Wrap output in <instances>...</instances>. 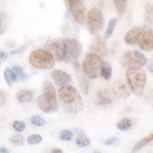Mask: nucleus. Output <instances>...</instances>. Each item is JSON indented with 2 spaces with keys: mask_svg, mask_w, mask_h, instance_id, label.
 <instances>
[{
  "mask_svg": "<svg viewBox=\"0 0 153 153\" xmlns=\"http://www.w3.org/2000/svg\"><path fill=\"white\" fill-rule=\"evenodd\" d=\"M44 49L52 54L57 61H62L66 54V40L60 38L52 39L44 45Z\"/></svg>",
  "mask_w": 153,
  "mask_h": 153,
  "instance_id": "nucleus-8",
  "label": "nucleus"
},
{
  "mask_svg": "<svg viewBox=\"0 0 153 153\" xmlns=\"http://www.w3.org/2000/svg\"><path fill=\"white\" fill-rule=\"evenodd\" d=\"M152 141H153V133L150 135H148L147 137L143 138V139H141L140 141H138V143L135 145L134 148H133V152L139 151V150H141L143 147H145L146 145H148L149 143H151Z\"/></svg>",
  "mask_w": 153,
  "mask_h": 153,
  "instance_id": "nucleus-19",
  "label": "nucleus"
},
{
  "mask_svg": "<svg viewBox=\"0 0 153 153\" xmlns=\"http://www.w3.org/2000/svg\"><path fill=\"white\" fill-rule=\"evenodd\" d=\"M58 97L61 105L68 113H78L83 109L84 104L80 93L71 85H63L59 88Z\"/></svg>",
  "mask_w": 153,
  "mask_h": 153,
  "instance_id": "nucleus-2",
  "label": "nucleus"
},
{
  "mask_svg": "<svg viewBox=\"0 0 153 153\" xmlns=\"http://www.w3.org/2000/svg\"><path fill=\"white\" fill-rule=\"evenodd\" d=\"M147 63V58L139 51H126L122 57V65L124 68H141Z\"/></svg>",
  "mask_w": 153,
  "mask_h": 153,
  "instance_id": "nucleus-7",
  "label": "nucleus"
},
{
  "mask_svg": "<svg viewBox=\"0 0 153 153\" xmlns=\"http://www.w3.org/2000/svg\"><path fill=\"white\" fill-rule=\"evenodd\" d=\"M111 91L114 96L118 99L126 100L131 95V90L129 84L124 79H117L111 84Z\"/></svg>",
  "mask_w": 153,
  "mask_h": 153,
  "instance_id": "nucleus-11",
  "label": "nucleus"
},
{
  "mask_svg": "<svg viewBox=\"0 0 153 153\" xmlns=\"http://www.w3.org/2000/svg\"><path fill=\"white\" fill-rule=\"evenodd\" d=\"M51 78L53 79L55 84L59 86V87L71 83V79L70 75L68 73H65V71L60 70H53L51 71Z\"/></svg>",
  "mask_w": 153,
  "mask_h": 153,
  "instance_id": "nucleus-13",
  "label": "nucleus"
},
{
  "mask_svg": "<svg viewBox=\"0 0 153 153\" xmlns=\"http://www.w3.org/2000/svg\"><path fill=\"white\" fill-rule=\"evenodd\" d=\"M80 85H81V89H82V92L85 95H87L89 93V88H90V82H89L88 78L86 76H82V79H81V82H80Z\"/></svg>",
  "mask_w": 153,
  "mask_h": 153,
  "instance_id": "nucleus-26",
  "label": "nucleus"
},
{
  "mask_svg": "<svg viewBox=\"0 0 153 153\" xmlns=\"http://www.w3.org/2000/svg\"><path fill=\"white\" fill-rule=\"evenodd\" d=\"M0 153H9V150L6 147H0Z\"/></svg>",
  "mask_w": 153,
  "mask_h": 153,
  "instance_id": "nucleus-37",
  "label": "nucleus"
},
{
  "mask_svg": "<svg viewBox=\"0 0 153 153\" xmlns=\"http://www.w3.org/2000/svg\"><path fill=\"white\" fill-rule=\"evenodd\" d=\"M73 1H76V0H66V2H73Z\"/></svg>",
  "mask_w": 153,
  "mask_h": 153,
  "instance_id": "nucleus-41",
  "label": "nucleus"
},
{
  "mask_svg": "<svg viewBox=\"0 0 153 153\" xmlns=\"http://www.w3.org/2000/svg\"><path fill=\"white\" fill-rule=\"evenodd\" d=\"M144 18H145V22L148 25L153 26V4L152 3H148L146 7H145Z\"/></svg>",
  "mask_w": 153,
  "mask_h": 153,
  "instance_id": "nucleus-21",
  "label": "nucleus"
},
{
  "mask_svg": "<svg viewBox=\"0 0 153 153\" xmlns=\"http://www.w3.org/2000/svg\"><path fill=\"white\" fill-rule=\"evenodd\" d=\"M31 65L38 70H50L55 65V58L46 49H37L30 54Z\"/></svg>",
  "mask_w": 153,
  "mask_h": 153,
  "instance_id": "nucleus-4",
  "label": "nucleus"
},
{
  "mask_svg": "<svg viewBox=\"0 0 153 153\" xmlns=\"http://www.w3.org/2000/svg\"><path fill=\"white\" fill-rule=\"evenodd\" d=\"M114 2V5L117 7V11L120 16H123L124 13L126 12L128 5V0H113Z\"/></svg>",
  "mask_w": 153,
  "mask_h": 153,
  "instance_id": "nucleus-22",
  "label": "nucleus"
},
{
  "mask_svg": "<svg viewBox=\"0 0 153 153\" xmlns=\"http://www.w3.org/2000/svg\"><path fill=\"white\" fill-rule=\"evenodd\" d=\"M24 137L22 135H13L10 137V142L16 146H22L24 144Z\"/></svg>",
  "mask_w": 153,
  "mask_h": 153,
  "instance_id": "nucleus-31",
  "label": "nucleus"
},
{
  "mask_svg": "<svg viewBox=\"0 0 153 153\" xmlns=\"http://www.w3.org/2000/svg\"><path fill=\"white\" fill-rule=\"evenodd\" d=\"M42 142V137L39 135H32L28 138V143L31 145H37Z\"/></svg>",
  "mask_w": 153,
  "mask_h": 153,
  "instance_id": "nucleus-32",
  "label": "nucleus"
},
{
  "mask_svg": "<svg viewBox=\"0 0 153 153\" xmlns=\"http://www.w3.org/2000/svg\"><path fill=\"white\" fill-rule=\"evenodd\" d=\"M42 96H43V98L47 101L48 103H50L51 105L58 109V102H57V98H56V91H55V88H54L53 84H51L50 82H48V81L44 82L43 95Z\"/></svg>",
  "mask_w": 153,
  "mask_h": 153,
  "instance_id": "nucleus-12",
  "label": "nucleus"
},
{
  "mask_svg": "<svg viewBox=\"0 0 153 153\" xmlns=\"http://www.w3.org/2000/svg\"><path fill=\"white\" fill-rule=\"evenodd\" d=\"M31 123H32V125L36 126V127H43V126L46 124L45 120L42 117H40V115H34V117H32Z\"/></svg>",
  "mask_w": 153,
  "mask_h": 153,
  "instance_id": "nucleus-29",
  "label": "nucleus"
},
{
  "mask_svg": "<svg viewBox=\"0 0 153 153\" xmlns=\"http://www.w3.org/2000/svg\"><path fill=\"white\" fill-rule=\"evenodd\" d=\"M124 41L130 45H138L142 50H153V29L150 27H134L126 33Z\"/></svg>",
  "mask_w": 153,
  "mask_h": 153,
  "instance_id": "nucleus-1",
  "label": "nucleus"
},
{
  "mask_svg": "<svg viewBox=\"0 0 153 153\" xmlns=\"http://www.w3.org/2000/svg\"><path fill=\"white\" fill-rule=\"evenodd\" d=\"M132 125H133L132 120H131L130 118L124 117L117 123V129L120 130V131H128V130H130L131 128H132Z\"/></svg>",
  "mask_w": 153,
  "mask_h": 153,
  "instance_id": "nucleus-23",
  "label": "nucleus"
},
{
  "mask_svg": "<svg viewBox=\"0 0 153 153\" xmlns=\"http://www.w3.org/2000/svg\"><path fill=\"white\" fill-rule=\"evenodd\" d=\"M126 78L131 90L137 96H141L144 92L147 76L141 68H128Z\"/></svg>",
  "mask_w": 153,
  "mask_h": 153,
  "instance_id": "nucleus-3",
  "label": "nucleus"
},
{
  "mask_svg": "<svg viewBox=\"0 0 153 153\" xmlns=\"http://www.w3.org/2000/svg\"><path fill=\"white\" fill-rule=\"evenodd\" d=\"M117 19H111L109 21L108 26H107V29H106V34H105V38L106 39H108L113 34L115 27H117Z\"/></svg>",
  "mask_w": 153,
  "mask_h": 153,
  "instance_id": "nucleus-24",
  "label": "nucleus"
},
{
  "mask_svg": "<svg viewBox=\"0 0 153 153\" xmlns=\"http://www.w3.org/2000/svg\"><path fill=\"white\" fill-rule=\"evenodd\" d=\"M98 104L101 106H108L112 103V94L108 90H101L97 94Z\"/></svg>",
  "mask_w": 153,
  "mask_h": 153,
  "instance_id": "nucleus-15",
  "label": "nucleus"
},
{
  "mask_svg": "<svg viewBox=\"0 0 153 153\" xmlns=\"http://www.w3.org/2000/svg\"><path fill=\"white\" fill-rule=\"evenodd\" d=\"M82 52V45L80 42L76 39H68L66 40V54L65 60L70 61L73 65H75L76 68H79L78 59Z\"/></svg>",
  "mask_w": 153,
  "mask_h": 153,
  "instance_id": "nucleus-9",
  "label": "nucleus"
},
{
  "mask_svg": "<svg viewBox=\"0 0 153 153\" xmlns=\"http://www.w3.org/2000/svg\"><path fill=\"white\" fill-rule=\"evenodd\" d=\"M52 153H62V150H60V149H53Z\"/></svg>",
  "mask_w": 153,
  "mask_h": 153,
  "instance_id": "nucleus-40",
  "label": "nucleus"
},
{
  "mask_svg": "<svg viewBox=\"0 0 153 153\" xmlns=\"http://www.w3.org/2000/svg\"><path fill=\"white\" fill-rule=\"evenodd\" d=\"M90 143H91L90 139L86 137L84 134L79 135L78 138H76V144L80 147H87L88 145H90Z\"/></svg>",
  "mask_w": 153,
  "mask_h": 153,
  "instance_id": "nucleus-25",
  "label": "nucleus"
},
{
  "mask_svg": "<svg viewBox=\"0 0 153 153\" xmlns=\"http://www.w3.org/2000/svg\"><path fill=\"white\" fill-rule=\"evenodd\" d=\"M68 10H70L71 16L80 25H85L86 24V8L85 4H84V0H76L73 2H68Z\"/></svg>",
  "mask_w": 153,
  "mask_h": 153,
  "instance_id": "nucleus-10",
  "label": "nucleus"
},
{
  "mask_svg": "<svg viewBox=\"0 0 153 153\" xmlns=\"http://www.w3.org/2000/svg\"><path fill=\"white\" fill-rule=\"evenodd\" d=\"M5 101H6V99H5V96H4V94L2 92H0V106H2L5 103Z\"/></svg>",
  "mask_w": 153,
  "mask_h": 153,
  "instance_id": "nucleus-36",
  "label": "nucleus"
},
{
  "mask_svg": "<svg viewBox=\"0 0 153 153\" xmlns=\"http://www.w3.org/2000/svg\"><path fill=\"white\" fill-rule=\"evenodd\" d=\"M148 70H149L153 74V63H150V65H148Z\"/></svg>",
  "mask_w": 153,
  "mask_h": 153,
  "instance_id": "nucleus-39",
  "label": "nucleus"
},
{
  "mask_svg": "<svg viewBox=\"0 0 153 153\" xmlns=\"http://www.w3.org/2000/svg\"><path fill=\"white\" fill-rule=\"evenodd\" d=\"M12 70L14 71V73L18 75V78H19V80H21V81H23V82H26L27 80H28V76L26 75V74H24V71L23 70H22L19 66H13L12 68Z\"/></svg>",
  "mask_w": 153,
  "mask_h": 153,
  "instance_id": "nucleus-30",
  "label": "nucleus"
},
{
  "mask_svg": "<svg viewBox=\"0 0 153 153\" xmlns=\"http://www.w3.org/2000/svg\"><path fill=\"white\" fill-rule=\"evenodd\" d=\"M7 16L3 12H0V34H3L5 32V30L7 28Z\"/></svg>",
  "mask_w": 153,
  "mask_h": 153,
  "instance_id": "nucleus-27",
  "label": "nucleus"
},
{
  "mask_svg": "<svg viewBox=\"0 0 153 153\" xmlns=\"http://www.w3.org/2000/svg\"><path fill=\"white\" fill-rule=\"evenodd\" d=\"M28 46H29V44H26V45H24V46H21L19 48L16 49V50H13V51H11V52H10V55H13V54H19V53L24 52V51L26 50L27 48H28Z\"/></svg>",
  "mask_w": 153,
  "mask_h": 153,
  "instance_id": "nucleus-35",
  "label": "nucleus"
},
{
  "mask_svg": "<svg viewBox=\"0 0 153 153\" xmlns=\"http://www.w3.org/2000/svg\"><path fill=\"white\" fill-rule=\"evenodd\" d=\"M0 65H1V58H0Z\"/></svg>",
  "mask_w": 153,
  "mask_h": 153,
  "instance_id": "nucleus-42",
  "label": "nucleus"
},
{
  "mask_svg": "<svg viewBox=\"0 0 153 153\" xmlns=\"http://www.w3.org/2000/svg\"><path fill=\"white\" fill-rule=\"evenodd\" d=\"M12 127L13 129L16 131V132H23V131L26 129V124L24 122H19V120H16V122L12 124Z\"/></svg>",
  "mask_w": 153,
  "mask_h": 153,
  "instance_id": "nucleus-33",
  "label": "nucleus"
},
{
  "mask_svg": "<svg viewBox=\"0 0 153 153\" xmlns=\"http://www.w3.org/2000/svg\"><path fill=\"white\" fill-rule=\"evenodd\" d=\"M111 74H112V70H111L110 65L108 62H106V61H103L102 65H101V68H100V76H102L103 79H105V80H110Z\"/></svg>",
  "mask_w": 153,
  "mask_h": 153,
  "instance_id": "nucleus-20",
  "label": "nucleus"
},
{
  "mask_svg": "<svg viewBox=\"0 0 153 153\" xmlns=\"http://www.w3.org/2000/svg\"><path fill=\"white\" fill-rule=\"evenodd\" d=\"M0 58H1V59H6L7 58V54L2 52V51H0Z\"/></svg>",
  "mask_w": 153,
  "mask_h": 153,
  "instance_id": "nucleus-38",
  "label": "nucleus"
},
{
  "mask_svg": "<svg viewBox=\"0 0 153 153\" xmlns=\"http://www.w3.org/2000/svg\"><path fill=\"white\" fill-rule=\"evenodd\" d=\"M120 141H118L117 138H110V139H107L104 141L105 145H108V146H111V145H117Z\"/></svg>",
  "mask_w": 153,
  "mask_h": 153,
  "instance_id": "nucleus-34",
  "label": "nucleus"
},
{
  "mask_svg": "<svg viewBox=\"0 0 153 153\" xmlns=\"http://www.w3.org/2000/svg\"><path fill=\"white\" fill-rule=\"evenodd\" d=\"M90 49L92 52L98 54L101 57H106L108 54L107 46H106V44H105V41L103 40L102 38H100V37H98L96 40H94L92 45H91Z\"/></svg>",
  "mask_w": 153,
  "mask_h": 153,
  "instance_id": "nucleus-14",
  "label": "nucleus"
},
{
  "mask_svg": "<svg viewBox=\"0 0 153 153\" xmlns=\"http://www.w3.org/2000/svg\"><path fill=\"white\" fill-rule=\"evenodd\" d=\"M74 137V133L68 130H63L59 133V139L62 141H71Z\"/></svg>",
  "mask_w": 153,
  "mask_h": 153,
  "instance_id": "nucleus-28",
  "label": "nucleus"
},
{
  "mask_svg": "<svg viewBox=\"0 0 153 153\" xmlns=\"http://www.w3.org/2000/svg\"><path fill=\"white\" fill-rule=\"evenodd\" d=\"M37 104H38L39 108L45 113H51L57 110V108H55L54 106H52L50 103H48L47 101L43 98V96H39L38 100H37Z\"/></svg>",
  "mask_w": 153,
  "mask_h": 153,
  "instance_id": "nucleus-16",
  "label": "nucleus"
},
{
  "mask_svg": "<svg viewBox=\"0 0 153 153\" xmlns=\"http://www.w3.org/2000/svg\"><path fill=\"white\" fill-rule=\"evenodd\" d=\"M88 30L91 34H97L104 27V19L102 12L97 7H93L88 11L87 19H86Z\"/></svg>",
  "mask_w": 153,
  "mask_h": 153,
  "instance_id": "nucleus-6",
  "label": "nucleus"
},
{
  "mask_svg": "<svg viewBox=\"0 0 153 153\" xmlns=\"http://www.w3.org/2000/svg\"><path fill=\"white\" fill-rule=\"evenodd\" d=\"M103 63L102 57L94 52L86 54L83 61L84 73L89 79H96L100 76V68Z\"/></svg>",
  "mask_w": 153,
  "mask_h": 153,
  "instance_id": "nucleus-5",
  "label": "nucleus"
},
{
  "mask_svg": "<svg viewBox=\"0 0 153 153\" xmlns=\"http://www.w3.org/2000/svg\"><path fill=\"white\" fill-rule=\"evenodd\" d=\"M4 78H5V81H6L7 85H8L10 88L12 87V83L18 82V81H19L18 75L14 73L13 70L8 68H5V71H4Z\"/></svg>",
  "mask_w": 153,
  "mask_h": 153,
  "instance_id": "nucleus-18",
  "label": "nucleus"
},
{
  "mask_svg": "<svg viewBox=\"0 0 153 153\" xmlns=\"http://www.w3.org/2000/svg\"><path fill=\"white\" fill-rule=\"evenodd\" d=\"M33 95L31 90H22L16 94V99L19 103H28L33 99Z\"/></svg>",
  "mask_w": 153,
  "mask_h": 153,
  "instance_id": "nucleus-17",
  "label": "nucleus"
}]
</instances>
